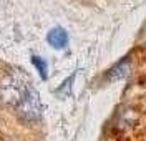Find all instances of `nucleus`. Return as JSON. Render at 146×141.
Listing matches in <instances>:
<instances>
[{"instance_id":"f257e3e1","label":"nucleus","mask_w":146,"mask_h":141,"mask_svg":"<svg viewBox=\"0 0 146 141\" xmlns=\"http://www.w3.org/2000/svg\"><path fill=\"white\" fill-rule=\"evenodd\" d=\"M32 85L27 81V78L18 73L7 75L0 80V103L9 108H17L22 103V100L27 96Z\"/></svg>"},{"instance_id":"f03ea898","label":"nucleus","mask_w":146,"mask_h":141,"mask_svg":"<svg viewBox=\"0 0 146 141\" xmlns=\"http://www.w3.org/2000/svg\"><path fill=\"white\" fill-rule=\"evenodd\" d=\"M15 111H17L18 118L25 123H35L42 118V101H40V95L35 88L28 90L27 96L15 108Z\"/></svg>"},{"instance_id":"7ed1b4c3","label":"nucleus","mask_w":146,"mask_h":141,"mask_svg":"<svg viewBox=\"0 0 146 141\" xmlns=\"http://www.w3.org/2000/svg\"><path fill=\"white\" fill-rule=\"evenodd\" d=\"M46 42L53 48L60 50V48H65L68 45V35H66V32H65L63 28H60V27L52 28L48 32V35H46Z\"/></svg>"},{"instance_id":"20e7f679","label":"nucleus","mask_w":146,"mask_h":141,"mask_svg":"<svg viewBox=\"0 0 146 141\" xmlns=\"http://www.w3.org/2000/svg\"><path fill=\"white\" fill-rule=\"evenodd\" d=\"M128 68H129V63H128V60L125 58V60L118 62V63L106 73V78H108L110 81H116V80H119V78H123V76L128 75Z\"/></svg>"},{"instance_id":"39448f33","label":"nucleus","mask_w":146,"mask_h":141,"mask_svg":"<svg viewBox=\"0 0 146 141\" xmlns=\"http://www.w3.org/2000/svg\"><path fill=\"white\" fill-rule=\"evenodd\" d=\"M73 78H75V73H73L70 78H66L63 83L60 85V88H58V91H56V95H58V96H62V98H66V96H70V93H72Z\"/></svg>"},{"instance_id":"423d86ee","label":"nucleus","mask_w":146,"mask_h":141,"mask_svg":"<svg viewBox=\"0 0 146 141\" xmlns=\"http://www.w3.org/2000/svg\"><path fill=\"white\" fill-rule=\"evenodd\" d=\"M32 63L38 70V73L42 78H46V73H48V66H46V62L40 56H32Z\"/></svg>"}]
</instances>
